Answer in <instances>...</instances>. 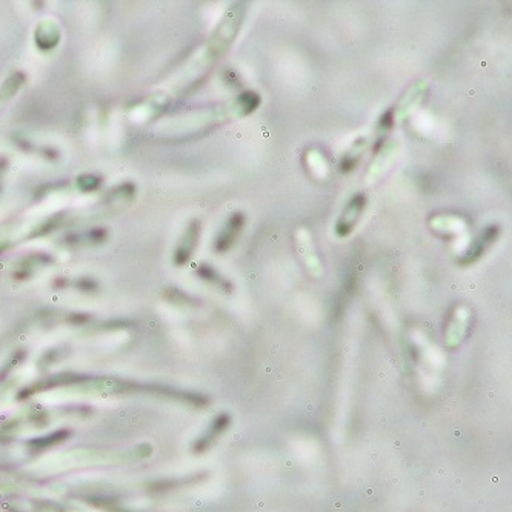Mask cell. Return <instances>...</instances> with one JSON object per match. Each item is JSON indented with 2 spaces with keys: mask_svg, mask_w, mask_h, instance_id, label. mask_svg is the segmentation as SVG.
<instances>
[{
  "mask_svg": "<svg viewBox=\"0 0 512 512\" xmlns=\"http://www.w3.org/2000/svg\"><path fill=\"white\" fill-rule=\"evenodd\" d=\"M243 219L242 216H234L231 219V222L228 223L227 230L223 231L222 236H220L219 242H217V248L220 251L228 250V248L233 245L234 240H236L237 234L240 233V228H242Z\"/></svg>",
  "mask_w": 512,
  "mask_h": 512,
  "instance_id": "6da1fadb",
  "label": "cell"
},
{
  "mask_svg": "<svg viewBox=\"0 0 512 512\" xmlns=\"http://www.w3.org/2000/svg\"><path fill=\"white\" fill-rule=\"evenodd\" d=\"M231 417L228 414H220L216 420H214L213 426H211L210 433H208L207 437H203V443L205 446L213 443L214 440H217V437L223 433V431H227L228 426H230Z\"/></svg>",
  "mask_w": 512,
  "mask_h": 512,
  "instance_id": "7a4b0ae2",
  "label": "cell"
}]
</instances>
